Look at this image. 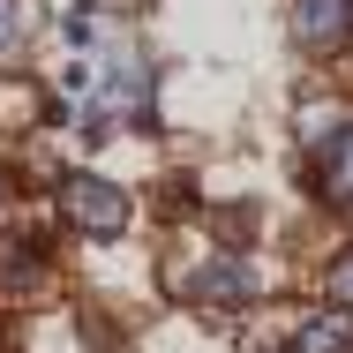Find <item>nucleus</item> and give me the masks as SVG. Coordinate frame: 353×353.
I'll use <instances>...</instances> for the list:
<instances>
[{"label": "nucleus", "mask_w": 353, "mask_h": 353, "mask_svg": "<svg viewBox=\"0 0 353 353\" xmlns=\"http://www.w3.org/2000/svg\"><path fill=\"white\" fill-rule=\"evenodd\" d=\"M61 218L83 241H113V233H128V188L90 173V165H75V173H61Z\"/></svg>", "instance_id": "nucleus-1"}, {"label": "nucleus", "mask_w": 353, "mask_h": 353, "mask_svg": "<svg viewBox=\"0 0 353 353\" xmlns=\"http://www.w3.org/2000/svg\"><path fill=\"white\" fill-rule=\"evenodd\" d=\"M256 293H263V279H256V263L241 248H211L188 271V308H203V316H241Z\"/></svg>", "instance_id": "nucleus-2"}, {"label": "nucleus", "mask_w": 353, "mask_h": 353, "mask_svg": "<svg viewBox=\"0 0 353 353\" xmlns=\"http://www.w3.org/2000/svg\"><path fill=\"white\" fill-rule=\"evenodd\" d=\"M293 38L308 53H339L353 38V0H293Z\"/></svg>", "instance_id": "nucleus-3"}, {"label": "nucleus", "mask_w": 353, "mask_h": 353, "mask_svg": "<svg viewBox=\"0 0 353 353\" xmlns=\"http://www.w3.org/2000/svg\"><path fill=\"white\" fill-rule=\"evenodd\" d=\"M316 188L331 203H353V121H339L331 136L316 143Z\"/></svg>", "instance_id": "nucleus-4"}, {"label": "nucleus", "mask_w": 353, "mask_h": 353, "mask_svg": "<svg viewBox=\"0 0 353 353\" xmlns=\"http://www.w3.org/2000/svg\"><path fill=\"white\" fill-rule=\"evenodd\" d=\"M293 353H353V316L346 308H316L293 331Z\"/></svg>", "instance_id": "nucleus-5"}, {"label": "nucleus", "mask_w": 353, "mask_h": 353, "mask_svg": "<svg viewBox=\"0 0 353 353\" xmlns=\"http://www.w3.org/2000/svg\"><path fill=\"white\" fill-rule=\"evenodd\" d=\"M323 285H331V308H346L353 316V241L331 256V271H323Z\"/></svg>", "instance_id": "nucleus-6"}, {"label": "nucleus", "mask_w": 353, "mask_h": 353, "mask_svg": "<svg viewBox=\"0 0 353 353\" xmlns=\"http://www.w3.org/2000/svg\"><path fill=\"white\" fill-rule=\"evenodd\" d=\"M61 30H68L75 46H90V38H105V23H98L90 8H75V15H68V23H61Z\"/></svg>", "instance_id": "nucleus-7"}, {"label": "nucleus", "mask_w": 353, "mask_h": 353, "mask_svg": "<svg viewBox=\"0 0 353 353\" xmlns=\"http://www.w3.org/2000/svg\"><path fill=\"white\" fill-rule=\"evenodd\" d=\"M15 30H23V0H0V53L15 46Z\"/></svg>", "instance_id": "nucleus-8"}]
</instances>
